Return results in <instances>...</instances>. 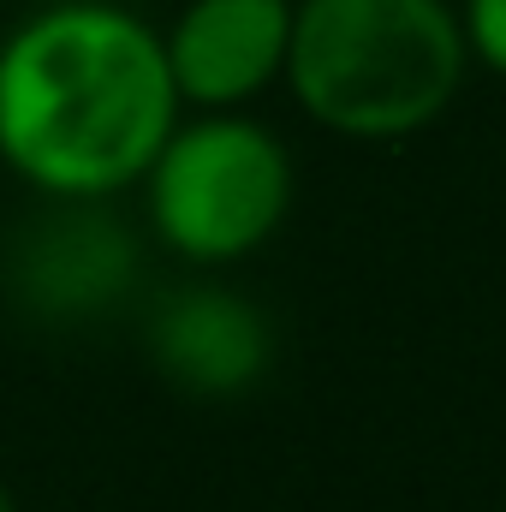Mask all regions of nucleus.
I'll use <instances>...</instances> for the list:
<instances>
[{
	"instance_id": "f257e3e1",
	"label": "nucleus",
	"mask_w": 506,
	"mask_h": 512,
	"mask_svg": "<svg viewBox=\"0 0 506 512\" xmlns=\"http://www.w3.org/2000/svg\"><path fill=\"white\" fill-rule=\"evenodd\" d=\"M179 126L161 30L126 6H42L0 42V161L54 203L137 185Z\"/></svg>"
},
{
	"instance_id": "f03ea898",
	"label": "nucleus",
	"mask_w": 506,
	"mask_h": 512,
	"mask_svg": "<svg viewBox=\"0 0 506 512\" xmlns=\"http://www.w3.org/2000/svg\"><path fill=\"white\" fill-rule=\"evenodd\" d=\"M471 48L459 6L447 0H298L286 84L316 126L393 143L435 126L459 84Z\"/></svg>"
},
{
	"instance_id": "7ed1b4c3",
	"label": "nucleus",
	"mask_w": 506,
	"mask_h": 512,
	"mask_svg": "<svg viewBox=\"0 0 506 512\" xmlns=\"http://www.w3.org/2000/svg\"><path fill=\"white\" fill-rule=\"evenodd\" d=\"M137 185H149L155 239L197 268L262 251L292 215V155L251 114L179 120Z\"/></svg>"
},
{
	"instance_id": "20e7f679",
	"label": "nucleus",
	"mask_w": 506,
	"mask_h": 512,
	"mask_svg": "<svg viewBox=\"0 0 506 512\" xmlns=\"http://www.w3.org/2000/svg\"><path fill=\"white\" fill-rule=\"evenodd\" d=\"M292 6L298 0H185L173 30H161L179 108L239 114L274 78H286Z\"/></svg>"
},
{
	"instance_id": "39448f33",
	"label": "nucleus",
	"mask_w": 506,
	"mask_h": 512,
	"mask_svg": "<svg viewBox=\"0 0 506 512\" xmlns=\"http://www.w3.org/2000/svg\"><path fill=\"white\" fill-rule=\"evenodd\" d=\"M268 316L221 286H191L161 304L149 328V358L173 387L197 399H233L268 370Z\"/></svg>"
},
{
	"instance_id": "423d86ee",
	"label": "nucleus",
	"mask_w": 506,
	"mask_h": 512,
	"mask_svg": "<svg viewBox=\"0 0 506 512\" xmlns=\"http://www.w3.org/2000/svg\"><path fill=\"white\" fill-rule=\"evenodd\" d=\"M66 221H48L24 251V286L42 310H84L120 292L131 274V245L114 221H96L90 203H66Z\"/></svg>"
},
{
	"instance_id": "0eeeda50",
	"label": "nucleus",
	"mask_w": 506,
	"mask_h": 512,
	"mask_svg": "<svg viewBox=\"0 0 506 512\" xmlns=\"http://www.w3.org/2000/svg\"><path fill=\"white\" fill-rule=\"evenodd\" d=\"M459 30L477 66H489L495 78H506V0H465L459 6Z\"/></svg>"
},
{
	"instance_id": "6e6552de",
	"label": "nucleus",
	"mask_w": 506,
	"mask_h": 512,
	"mask_svg": "<svg viewBox=\"0 0 506 512\" xmlns=\"http://www.w3.org/2000/svg\"><path fill=\"white\" fill-rule=\"evenodd\" d=\"M0 512H18V501H12V489L0 483Z\"/></svg>"
}]
</instances>
